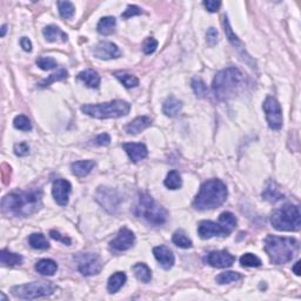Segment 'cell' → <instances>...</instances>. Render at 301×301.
Here are the masks:
<instances>
[{
    "mask_svg": "<svg viewBox=\"0 0 301 301\" xmlns=\"http://www.w3.org/2000/svg\"><path fill=\"white\" fill-rule=\"evenodd\" d=\"M125 152L127 153V156L130 157V159L133 162H139L140 160L145 159L147 157L148 151L147 147L144 144H137V142H126V144L122 145Z\"/></svg>",
    "mask_w": 301,
    "mask_h": 301,
    "instance_id": "cell-17",
    "label": "cell"
},
{
    "mask_svg": "<svg viewBox=\"0 0 301 301\" xmlns=\"http://www.w3.org/2000/svg\"><path fill=\"white\" fill-rule=\"evenodd\" d=\"M198 234L201 239H211L213 236H227L226 231L220 224L209 220L200 221L198 226Z\"/></svg>",
    "mask_w": 301,
    "mask_h": 301,
    "instance_id": "cell-15",
    "label": "cell"
},
{
    "mask_svg": "<svg viewBox=\"0 0 301 301\" xmlns=\"http://www.w3.org/2000/svg\"><path fill=\"white\" fill-rule=\"evenodd\" d=\"M111 142V137L107 133H101L94 139V144L98 146H107Z\"/></svg>",
    "mask_w": 301,
    "mask_h": 301,
    "instance_id": "cell-49",
    "label": "cell"
},
{
    "mask_svg": "<svg viewBox=\"0 0 301 301\" xmlns=\"http://www.w3.org/2000/svg\"><path fill=\"white\" fill-rule=\"evenodd\" d=\"M95 162L93 160H81V162H75L71 165L72 173L78 178H84L89 175L92 169L94 168Z\"/></svg>",
    "mask_w": 301,
    "mask_h": 301,
    "instance_id": "cell-22",
    "label": "cell"
},
{
    "mask_svg": "<svg viewBox=\"0 0 301 301\" xmlns=\"http://www.w3.org/2000/svg\"><path fill=\"white\" fill-rule=\"evenodd\" d=\"M43 34L47 42L51 43H66L69 36L55 25H48L43 30Z\"/></svg>",
    "mask_w": 301,
    "mask_h": 301,
    "instance_id": "cell-20",
    "label": "cell"
},
{
    "mask_svg": "<svg viewBox=\"0 0 301 301\" xmlns=\"http://www.w3.org/2000/svg\"><path fill=\"white\" fill-rule=\"evenodd\" d=\"M244 84V74L235 67H229L220 71L213 80V92L219 100H226L238 93Z\"/></svg>",
    "mask_w": 301,
    "mask_h": 301,
    "instance_id": "cell-4",
    "label": "cell"
},
{
    "mask_svg": "<svg viewBox=\"0 0 301 301\" xmlns=\"http://www.w3.org/2000/svg\"><path fill=\"white\" fill-rule=\"evenodd\" d=\"M28 244L34 250H48L49 244L42 233H33L28 236Z\"/></svg>",
    "mask_w": 301,
    "mask_h": 301,
    "instance_id": "cell-33",
    "label": "cell"
},
{
    "mask_svg": "<svg viewBox=\"0 0 301 301\" xmlns=\"http://www.w3.org/2000/svg\"><path fill=\"white\" fill-rule=\"evenodd\" d=\"M78 79L90 89H98L100 86V75L93 69H86L78 74Z\"/></svg>",
    "mask_w": 301,
    "mask_h": 301,
    "instance_id": "cell-23",
    "label": "cell"
},
{
    "mask_svg": "<svg viewBox=\"0 0 301 301\" xmlns=\"http://www.w3.org/2000/svg\"><path fill=\"white\" fill-rule=\"evenodd\" d=\"M240 264L244 267H260L261 266V260L258 256L252 253H246L240 258Z\"/></svg>",
    "mask_w": 301,
    "mask_h": 301,
    "instance_id": "cell-39",
    "label": "cell"
},
{
    "mask_svg": "<svg viewBox=\"0 0 301 301\" xmlns=\"http://www.w3.org/2000/svg\"><path fill=\"white\" fill-rule=\"evenodd\" d=\"M139 14H141V8L136 6V5H128L126 11L121 14V18L128 19V18H131V17L139 16Z\"/></svg>",
    "mask_w": 301,
    "mask_h": 301,
    "instance_id": "cell-44",
    "label": "cell"
},
{
    "mask_svg": "<svg viewBox=\"0 0 301 301\" xmlns=\"http://www.w3.org/2000/svg\"><path fill=\"white\" fill-rule=\"evenodd\" d=\"M132 271H133L134 276H136V278L139 280V281H141L144 283H148L152 280V272L150 270V267H148L146 264L138 262V264H136L133 266Z\"/></svg>",
    "mask_w": 301,
    "mask_h": 301,
    "instance_id": "cell-27",
    "label": "cell"
},
{
    "mask_svg": "<svg viewBox=\"0 0 301 301\" xmlns=\"http://www.w3.org/2000/svg\"><path fill=\"white\" fill-rule=\"evenodd\" d=\"M241 279L240 273H238V272H224V273H220L219 276L215 278V281L218 283H220V285H226V283H231V282H234L238 281V280Z\"/></svg>",
    "mask_w": 301,
    "mask_h": 301,
    "instance_id": "cell-36",
    "label": "cell"
},
{
    "mask_svg": "<svg viewBox=\"0 0 301 301\" xmlns=\"http://www.w3.org/2000/svg\"><path fill=\"white\" fill-rule=\"evenodd\" d=\"M42 207V191L10 193L1 200V211L8 217H30Z\"/></svg>",
    "mask_w": 301,
    "mask_h": 301,
    "instance_id": "cell-1",
    "label": "cell"
},
{
    "mask_svg": "<svg viewBox=\"0 0 301 301\" xmlns=\"http://www.w3.org/2000/svg\"><path fill=\"white\" fill-rule=\"evenodd\" d=\"M151 125H152L151 118L145 116H138V118H136L134 120L131 121L130 124H127L126 126H125V131H126L127 134H133V136H136V134H139L140 132L146 130V128L150 127Z\"/></svg>",
    "mask_w": 301,
    "mask_h": 301,
    "instance_id": "cell-21",
    "label": "cell"
},
{
    "mask_svg": "<svg viewBox=\"0 0 301 301\" xmlns=\"http://www.w3.org/2000/svg\"><path fill=\"white\" fill-rule=\"evenodd\" d=\"M55 287L51 282L46 281H33L25 285L14 286L11 288V292L16 298L25 300L38 299V298L49 297L53 294Z\"/></svg>",
    "mask_w": 301,
    "mask_h": 301,
    "instance_id": "cell-8",
    "label": "cell"
},
{
    "mask_svg": "<svg viewBox=\"0 0 301 301\" xmlns=\"http://www.w3.org/2000/svg\"><path fill=\"white\" fill-rule=\"evenodd\" d=\"M223 23H224V30H225V33H226V37L229 38V40L231 42V44H232V45L234 46V47H235L236 49H238V52L242 55V58H244V60H245V58H246V61H247V63H250V60H251L250 55H248V54L246 53V51H245L244 45H242V43L240 42V40H239V38L236 37L234 33H233L232 27H231V25H230L229 18H227L226 16L224 17Z\"/></svg>",
    "mask_w": 301,
    "mask_h": 301,
    "instance_id": "cell-18",
    "label": "cell"
},
{
    "mask_svg": "<svg viewBox=\"0 0 301 301\" xmlns=\"http://www.w3.org/2000/svg\"><path fill=\"white\" fill-rule=\"evenodd\" d=\"M134 241H136V235H134L132 231L126 229V227H122V229L119 231L116 239H113V240L110 242V245L113 250L122 252V251L130 250L134 245Z\"/></svg>",
    "mask_w": 301,
    "mask_h": 301,
    "instance_id": "cell-13",
    "label": "cell"
},
{
    "mask_svg": "<svg viewBox=\"0 0 301 301\" xmlns=\"http://www.w3.org/2000/svg\"><path fill=\"white\" fill-rule=\"evenodd\" d=\"M206 40L209 46H214L215 44L218 43V31L215 30L214 27H211L208 31H207Z\"/></svg>",
    "mask_w": 301,
    "mask_h": 301,
    "instance_id": "cell-46",
    "label": "cell"
},
{
    "mask_svg": "<svg viewBox=\"0 0 301 301\" xmlns=\"http://www.w3.org/2000/svg\"><path fill=\"white\" fill-rule=\"evenodd\" d=\"M158 47V42L154 38H148V39L145 40L144 45H142V51H144L145 54H152L156 52V49Z\"/></svg>",
    "mask_w": 301,
    "mask_h": 301,
    "instance_id": "cell-43",
    "label": "cell"
},
{
    "mask_svg": "<svg viewBox=\"0 0 301 301\" xmlns=\"http://www.w3.org/2000/svg\"><path fill=\"white\" fill-rule=\"evenodd\" d=\"M72 186L69 181L65 179H57L53 181L52 186V195H53L55 203L60 206H66L69 204V198L71 194Z\"/></svg>",
    "mask_w": 301,
    "mask_h": 301,
    "instance_id": "cell-12",
    "label": "cell"
},
{
    "mask_svg": "<svg viewBox=\"0 0 301 301\" xmlns=\"http://www.w3.org/2000/svg\"><path fill=\"white\" fill-rule=\"evenodd\" d=\"M204 6L207 8V11L211 13L218 12L219 8L221 6L220 1H214V0H207V1H204Z\"/></svg>",
    "mask_w": 301,
    "mask_h": 301,
    "instance_id": "cell-48",
    "label": "cell"
},
{
    "mask_svg": "<svg viewBox=\"0 0 301 301\" xmlns=\"http://www.w3.org/2000/svg\"><path fill=\"white\" fill-rule=\"evenodd\" d=\"M165 186L169 189H178L180 188L181 185H183V180H181V177L179 174V172L177 171H171L166 177L165 181H163Z\"/></svg>",
    "mask_w": 301,
    "mask_h": 301,
    "instance_id": "cell-34",
    "label": "cell"
},
{
    "mask_svg": "<svg viewBox=\"0 0 301 301\" xmlns=\"http://www.w3.org/2000/svg\"><path fill=\"white\" fill-rule=\"evenodd\" d=\"M49 235H51L52 239H54V240H57V241H61L63 244L67 245V246H69V245H71V242H72L71 239H69V236L61 235L59 232H57V231H51V232H49Z\"/></svg>",
    "mask_w": 301,
    "mask_h": 301,
    "instance_id": "cell-47",
    "label": "cell"
},
{
    "mask_svg": "<svg viewBox=\"0 0 301 301\" xmlns=\"http://www.w3.org/2000/svg\"><path fill=\"white\" fill-rule=\"evenodd\" d=\"M172 241H173L178 247L185 248V250L186 248H191L193 246L192 240L183 232V231H177V232L173 234Z\"/></svg>",
    "mask_w": 301,
    "mask_h": 301,
    "instance_id": "cell-35",
    "label": "cell"
},
{
    "mask_svg": "<svg viewBox=\"0 0 301 301\" xmlns=\"http://www.w3.org/2000/svg\"><path fill=\"white\" fill-rule=\"evenodd\" d=\"M36 271L42 276H54L58 271L57 262L51 259H42L36 264Z\"/></svg>",
    "mask_w": 301,
    "mask_h": 301,
    "instance_id": "cell-24",
    "label": "cell"
},
{
    "mask_svg": "<svg viewBox=\"0 0 301 301\" xmlns=\"http://www.w3.org/2000/svg\"><path fill=\"white\" fill-rule=\"evenodd\" d=\"M153 254L156 256L157 261L159 262V265L162 266L163 270L168 271L173 267L175 258L174 254L166 246H157L153 248Z\"/></svg>",
    "mask_w": 301,
    "mask_h": 301,
    "instance_id": "cell-16",
    "label": "cell"
},
{
    "mask_svg": "<svg viewBox=\"0 0 301 301\" xmlns=\"http://www.w3.org/2000/svg\"><path fill=\"white\" fill-rule=\"evenodd\" d=\"M300 209L293 204H286L272 213L271 225L277 231L282 232H295L300 230Z\"/></svg>",
    "mask_w": 301,
    "mask_h": 301,
    "instance_id": "cell-7",
    "label": "cell"
},
{
    "mask_svg": "<svg viewBox=\"0 0 301 301\" xmlns=\"http://www.w3.org/2000/svg\"><path fill=\"white\" fill-rule=\"evenodd\" d=\"M20 45H22V47H23V49H24V51H26V52L32 51V43L27 37H23L22 39H20Z\"/></svg>",
    "mask_w": 301,
    "mask_h": 301,
    "instance_id": "cell-50",
    "label": "cell"
},
{
    "mask_svg": "<svg viewBox=\"0 0 301 301\" xmlns=\"http://www.w3.org/2000/svg\"><path fill=\"white\" fill-rule=\"evenodd\" d=\"M262 198L265 200L270 201V203H277V201L283 199V194L279 191V188H277L276 184L270 183V185L266 187V189L262 192Z\"/></svg>",
    "mask_w": 301,
    "mask_h": 301,
    "instance_id": "cell-32",
    "label": "cell"
},
{
    "mask_svg": "<svg viewBox=\"0 0 301 301\" xmlns=\"http://www.w3.org/2000/svg\"><path fill=\"white\" fill-rule=\"evenodd\" d=\"M134 214L137 217L145 219L147 223L154 226H160L167 221L168 213L162 205L157 203L150 194L141 193L139 195L138 203L134 207Z\"/></svg>",
    "mask_w": 301,
    "mask_h": 301,
    "instance_id": "cell-5",
    "label": "cell"
},
{
    "mask_svg": "<svg viewBox=\"0 0 301 301\" xmlns=\"http://www.w3.org/2000/svg\"><path fill=\"white\" fill-rule=\"evenodd\" d=\"M299 267H300V261H297V262H295V265L293 266V272H294L295 274H297L298 277H299L300 274H301Z\"/></svg>",
    "mask_w": 301,
    "mask_h": 301,
    "instance_id": "cell-51",
    "label": "cell"
},
{
    "mask_svg": "<svg viewBox=\"0 0 301 301\" xmlns=\"http://www.w3.org/2000/svg\"><path fill=\"white\" fill-rule=\"evenodd\" d=\"M126 280L127 277L124 272H116L115 274H112V276L110 277L109 282H107V291H109L111 294L116 293V292L125 285Z\"/></svg>",
    "mask_w": 301,
    "mask_h": 301,
    "instance_id": "cell-25",
    "label": "cell"
},
{
    "mask_svg": "<svg viewBox=\"0 0 301 301\" xmlns=\"http://www.w3.org/2000/svg\"><path fill=\"white\" fill-rule=\"evenodd\" d=\"M115 77L118 79L126 89H134V87H137L139 85V79L137 78L136 75L130 74V73L119 71L115 73Z\"/></svg>",
    "mask_w": 301,
    "mask_h": 301,
    "instance_id": "cell-31",
    "label": "cell"
},
{
    "mask_svg": "<svg viewBox=\"0 0 301 301\" xmlns=\"http://www.w3.org/2000/svg\"><path fill=\"white\" fill-rule=\"evenodd\" d=\"M58 7H59L61 18L69 19L74 16L75 7L71 1H58Z\"/></svg>",
    "mask_w": 301,
    "mask_h": 301,
    "instance_id": "cell-37",
    "label": "cell"
},
{
    "mask_svg": "<svg viewBox=\"0 0 301 301\" xmlns=\"http://www.w3.org/2000/svg\"><path fill=\"white\" fill-rule=\"evenodd\" d=\"M116 20L115 17H104L96 25V30L103 36H109L115 31Z\"/></svg>",
    "mask_w": 301,
    "mask_h": 301,
    "instance_id": "cell-28",
    "label": "cell"
},
{
    "mask_svg": "<svg viewBox=\"0 0 301 301\" xmlns=\"http://www.w3.org/2000/svg\"><path fill=\"white\" fill-rule=\"evenodd\" d=\"M0 261H1V264L4 266H17L23 262V256L20 255V254L2 250L1 252H0Z\"/></svg>",
    "mask_w": 301,
    "mask_h": 301,
    "instance_id": "cell-30",
    "label": "cell"
},
{
    "mask_svg": "<svg viewBox=\"0 0 301 301\" xmlns=\"http://www.w3.org/2000/svg\"><path fill=\"white\" fill-rule=\"evenodd\" d=\"M14 153L18 157H25L30 153V147L26 142H19L14 145Z\"/></svg>",
    "mask_w": 301,
    "mask_h": 301,
    "instance_id": "cell-45",
    "label": "cell"
},
{
    "mask_svg": "<svg viewBox=\"0 0 301 301\" xmlns=\"http://www.w3.org/2000/svg\"><path fill=\"white\" fill-rule=\"evenodd\" d=\"M13 126L16 127L17 130L24 131V132H28V131L32 130V124L30 121V119L24 115H19L14 118Z\"/></svg>",
    "mask_w": 301,
    "mask_h": 301,
    "instance_id": "cell-38",
    "label": "cell"
},
{
    "mask_svg": "<svg viewBox=\"0 0 301 301\" xmlns=\"http://www.w3.org/2000/svg\"><path fill=\"white\" fill-rule=\"evenodd\" d=\"M95 58L101 60H110V59H116L120 57L121 52L116 44L111 42H100L94 47L93 51Z\"/></svg>",
    "mask_w": 301,
    "mask_h": 301,
    "instance_id": "cell-14",
    "label": "cell"
},
{
    "mask_svg": "<svg viewBox=\"0 0 301 301\" xmlns=\"http://www.w3.org/2000/svg\"><path fill=\"white\" fill-rule=\"evenodd\" d=\"M131 105L125 100H113L110 103L84 105L81 112L95 119H116L130 113Z\"/></svg>",
    "mask_w": 301,
    "mask_h": 301,
    "instance_id": "cell-6",
    "label": "cell"
},
{
    "mask_svg": "<svg viewBox=\"0 0 301 301\" xmlns=\"http://www.w3.org/2000/svg\"><path fill=\"white\" fill-rule=\"evenodd\" d=\"M67 77H69V73H67L66 69H59L58 72H55V73H53V74L49 75L47 79L43 80L42 83L39 84V86L40 87H47L52 83H54V81L64 80V79H66Z\"/></svg>",
    "mask_w": 301,
    "mask_h": 301,
    "instance_id": "cell-41",
    "label": "cell"
},
{
    "mask_svg": "<svg viewBox=\"0 0 301 301\" xmlns=\"http://www.w3.org/2000/svg\"><path fill=\"white\" fill-rule=\"evenodd\" d=\"M1 300H6V297L4 294H1Z\"/></svg>",
    "mask_w": 301,
    "mask_h": 301,
    "instance_id": "cell-53",
    "label": "cell"
},
{
    "mask_svg": "<svg viewBox=\"0 0 301 301\" xmlns=\"http://www.w3.org/2000/svg\"><path fill=\"white\" fill-rule=\"evenodd\" d=\"M192 89L198 98H205L207 94V87L200 78H194L192 80Z\"/></svg>",
    "mask_w": 301,
    "mask_h": 301,
    "instance_id": "cell-42",
    "label": "cell"
},
{
    "mask_svg": "<svg viewBox=\"0 0 301 301\" xmlns=\"http://www.w3.org/2000/svg\"><path fill=\"white\" fill-rule=\"evenodd\" d=\"M181 110H183V103L174 96H169L168 99H166L162 106V112L165 113V116H171V118L179 115Z\"/></svg>",
    "mask_w": 301,
    "mask_h": 301,
    "instance_id": "cell-26",
    "label": "cell"
},
{
    "mask_svg": "<svg viewBox=\"0 0 301 301\" xmlns=\"http://www.w3.org/2000/svg\"><path fill=\"white\" fill-rule=\"evenodd\" d=\"M74 260L77 261L79 272L85 277L99 274L103 268V261L95 253H78L74 255Z\"/></svg>",
    "mask_w": 301,
    "mask_h": 301,
    "instance_id": "cell-9",
    "label": "cell"
},
{
    "mask_svg": "<svg viewBox=\"0 0 301 301\" xmlns=\"http://www.w3.org/2000/svg\"><path fill=\"white\" fill-rule=\"evenodd\" d=\"M6 31H7V25H2L1 26V37H5Z\"/></svg>",
    "mask_w": 301,
    "mask_h": 301,
    "instance_id": "cell-52",
    "label": "cell"
},
{
    "mask_svg": "<svg viewBox=\"0 0 301 301\" xmlns=\"http://www.w3.org/2000/svg\"><path fill=\"white\" fill-rule=\"evenodd\" d=\"M227 187L221 180L211 179L203 184L193 201V207L198 211L217 208L227 199Z\"/></svg>",
    "mask_w": 301,
    "mask_h": 301,
    "instance_id": "cell-3",
    "label": "cell"
},
{
    "mask_svg": "<svg viewBox=\"0 0 301 301\" xmlns=\"http://www.w3.org/2000/svg\"><path fill=\"white\" fill-rule=\"evenodd\" d=\"M205 261L215 268H227L234 264L235 258L227 251H213L207 254Z\"/></svg>",
    "mask_w": 301,
    "mask_h": 301,
    "instance_id": "cell-11",
    "label": "cell"
},
{
    "mask_svg": "<svg viewBox=\"0 0 301 301\" xmlns=\"http://www.w3.org/2000/svg\"><path fill=\"white\" fill-rule=\"evenodd\" d=\"M264 244L265 252L267 253L271 262L276 265H283L292 261L299 251V241L294 238L270 234L266 236Z\"/></svg>",
    "mask_w": 301,
    "mask_h": 301,
    "instance_id": "cell-2",
    "label": "cell"
},
{
    "mask_svg": "<svg viewBox=\"0 0 301 301\" xmlns=\"http://www.w3.org/2000/svg\"><path fill=\"white\" fill-rule=\"evenodd\" d=\"M266 113V119H267L268 126L272 130H280L282 127V110L281 105L273 96H267L262 105Z\"/></svg>",
    "mask_w": 301,
    "mask_h": 301,
    "instance_id": "cell-10",
    "label": "cell"
},
{
    "mask_svg": "<svg viewBox=\"0 0 301 301\" xmlns=\"http://www.w3.org/2000/svg\"><path fill=\"white\" fill-rule=\"evenodd\" d=\"M219 224L224 227V230L226 231L227 235H229L233 232V231H234L235 226H236L235 215L231 212L221 213L220 217H219Z\"/></svg>",
    "mask_w": 301,
    "mask_h": 301,
    "instance_id": "cell-29",
    "label": "cell"
},
{
    "mask_svg": "<svg viewBox=\"0 0 301 301\" xmlns=\"http://www.w3.org/2000/svg\"><path fill=\"white\" fill-rule=\"evenodd\" d=\"M103 198V200H98L101 205L105 206V208H107L110 201V208H116L119 203H116V200L119 201L118 195L113 189L107 188V187H99L98 192H96V199Z\"/></svg>",
    "mask_w": 301,
    "mask_h": 301,
    "instance_id": "cell-19",
    "label": "cell"
},
{
    "mask_svg": "<svg viewBox=\"0 0 301 301\" xmlns=\"http://www.w3.org/2000/svg\"><path fill=\"white\" fill-rule=\"evenodd\" d=\"M36 63L38 67L44 69V71H51V69H54L58 67L57 60H54L51 57H39Z\"/></svg>",
    "mask_w": 301,
    "mask_h": 301,
    "instance_id": "cell-40",
    "label": "cell"
}]
</instances>
